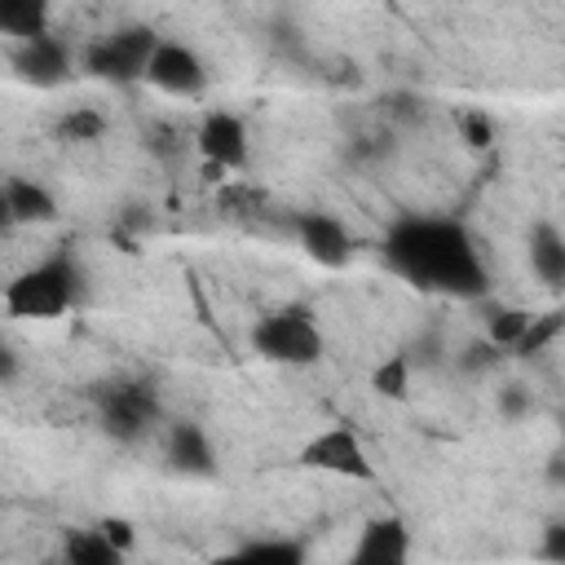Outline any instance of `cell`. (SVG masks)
<instances>
[{
	"instance_id": "44dd1931",
	"label": "cell",
	"mask_w": 565,
	"mask_h": 565,
	"mask_svg": "<svg viewBox=\"0 0 565 565\" xmlns=\"http://www.w3.org/2000/svg\"><path fill=\"white\" fill-rule=\"evenodd\" d=\"M300 556V547H291V543H247L243 547V561H296Z\"/></svg>"
},
{
	"instance_id": "7a4b0ae2",
	"label": "cell",
	"mask_w": 565,
	"mask_h": 565,
	"mask_svg": "<svg viewBox=\"0 0 565 565\" xmlns=\"http://www.w3.org/2000/svg\"><path fill=\"white\" fill-rule=\"evenodd\" d=\"M79 300V269L66 252L35 260L4 287V309L13 318H62Z\"/></svg>"
},
{
	"instance_id": "7c38bea8",
	"label": "cell",
	"mask_w": 565,
	"mask_h": 565,
	"mask_svg": "<svg viewBox=\"0 0 565 565\" xmlns=\"http://www.w3.org/2000/svg\"><path fill=\"white\" fill-rule=\"evenodd\" d=\"M530 269H534V278L543 282V287H552V291H565V234L556 230V225H547V221H539L534 230H530Z\"/></svg>"
},
{
	"instance_id": "8fae6325",
	"label": "cell",
	"mask_w": 565,
	"mask_h": 565,
	"mask_svg": "<svg viewBox=\"0 0 565 565\" xmlns=\"http://www.w3.org/2000/svg\"><path fill=\"white\" fill-rule=\"evenodd\" d=\"M57 216V199L31 181V177H9L4 181V221L9 225H44Z\"/></svg>"
},
{
	"instance_id": "ac0fdd59",
	"label": "cell",
	"mask_w": 565,
	"mask_h": 565,
	"mask_svg": "<svg viewBox=\"0 0 565 565\" xmlns=\"http://www.w3.org/2000/svg\"><path fill=\"white\" fill-rule=\"evenodd\" d=\"M371 388L384 393V397H406V393H411V358H406V353H388V358L375 366Z\"/></svg>"
},
{
	"instance_id": "2e32d148",
	"label": "cell",
	"mask_w": 565,
	"mask_h": 565,
	"mask_svg": "<svg viewBox=\"0 0 565 565\" xmlns=\"http://www.w3.org/2000/svg\"><path fill=\"white\" fill-rule=\"evenodd\" d=\"M62 556L71 565H115L124 552L93 525V530H66V543H62Z\"/></svg>"
},
{
	"instance_id": "3957f363",
	"label": "cell",
	"mask_w": 565,
	"mask_h": 565,
	"mask_svg": "<svg viewBox=\"0 0 565 565\" xmlns=\"http://www.w3.org/2000/svg\"><path fill=\"white\" fill-rule=\"evenodd\" d=\"M252 349L278 366H313L327 340L309 305H278L252 322Z\"/></svg>"
},
{
	"instance_id": "52a82bcc",
	"label": "cell",
	"mask_w": 565,
	"mask_h": 565,
	"mask_svg": "<svg viewBox=\"0 0 565 565\" xmlns=\"http://www.w3.org/2000/svg\"><path fill=\"white\" fill-rule=\"evenodd\" d=\"M146 79L168 93V97H199L207 88V66L199 62V53L181 40H159L150 66H146Z\"/></svg>"
},
{
	"instance_id": "9a60e30c",
	"label": "cell",
	"mask_w": 565,
	"mask_h": 565,
	"mask_svg": "<svg viewBox=\"0 0 565 565\" xmlns=\"http://www.w3.org/2000/svg\"><path fill=\"white\" fill-rule=\"evenodd\" d=\"M168 459H172L181 472H212V446H207L203 428H194V424H172V433H168Z\"/></svg>"
},
{
	"instance_id": "5bb4252c",
	"label": "cell",
	"mask_w": 565,
	"mask_h": 565,
	"mask_svg": "<svg viewBox=\"0 0 565 565\" xmlns=\"http://www.w3.org/2000/svg\"><path fill=\"white\" fill-rule=\"evenodd\" d=\"M49 0H0V31L18 44L49 35Z\"/></svg>"
},
{
	"instance_id": "6da1fadb",
	"label": "cell",
	"mask_w": 565,
	"mask_h": 565,
	"mask_svg": "<svg viewBox=\"0 0 565 565\" xmlns=\"http://www.w3.org/2000/svg\"><path fill=\"white\" fill-rule=\"evenodd\" d=\"M384 260L424 291L481 296L486 260L468 230L446 216H402L384 238Z\"/></svg>"
},
{
	"instance_id": "e0dca14e",
	"label": "cell",
	"mask_w": 565,
	"mask_h": 565,
	"mask_svg": "<svg viewBox=\"0 0 565 565\" xmlns=\"http://www.w3.org/2000/svg\"><path fill=\"white\" fill-rule=\"evenodd\" d=\"M110 128V119L97 110V106H71L62 119H57V137L62 141H102Z\"/></svg>"
},
{
	"instance_id": "4fadbf2b",
	"label": "cell",
	"mask_w": 565,
	"mask_h": 565,
	"mask_svg": "<svg viewBox=\"0 0 565 565\" xmlns=\"http://www.w3.org/2000/svg\"><path fill=\"white\" fill-rule=\"evenodd\" d=\"M402 556H406V525L397 516L371 521L362 530V543L353 547V561H380V565H388V561H402Z\"/></svg>"
},
{
	"instance_id": "603a6c76",
	"label": "cell",
	"mask_w": 565,
	"mask_h": 565,
	"mask_svg": "<svg viewBox=\"0 0 565 565\" xmlns=\"http://www.w3.org/2000/svg\"><path fill=\"white\" fill-rule=\"evenodd\" d=\"M543 552H547V556H556V561H565V525L547 530V543H543Z\"/></svg>"
},
{
	"instance_id": "7402d4cb",
	"label": "cell",
	"mask_w": 565,
	"mask_h": 565,
	"mask_svg": "<svg viewBox=\"0 0 565 565\" xmlns=\"http://www.w3.org/2000/svg\"><path fill=\"white\" fill-rule=\"evenodd\" d=\"M97 530H102V534H106L124 556L132 552V525H128L124 516H102V521H97Z\"/></svg>"
},
{
	"instance_id": "277c9868",
	"label": "cell",
	"mask_w": 565,
	"mask_h": 565,
	"mask_svg": "<svg viewBox=\"0 0 565 565\" xmlns=\"http://www.w3.org/2000/svg\"><path fill=\"white\" fill-rule=\"evenodd\" d=\"M97 424L115 441H137L159 424V393L141 380H115L97 393Z\"/></svg>"
},
{
	"instance_id": "9c48e42d",
	"label": "cell",
	"mask_w": 565,
	"mask_h": 565,
	"mask_svg": "<svg viewBox=\"0 0 565 565\" xmlns=\"http://www.w3.org/2000/svg\"><path fill=\"white\" fill-rule=\"evenodd\" d=\"M291 230H296L300 247H305L318 265L340 269V265L353 256V238H349L344 221H340V216H331V212H300V216L291 221Z\"/></svg>"
},
{
	"instance_id": "5b68a950",
	"label": "cell",
	"mask_w": 565,
	"mask_h": 565,
	"mask_svg": "<svg viewBox=\"0 0 565 565\" xmlns=\"http://www.w3.org/2000/svg\"><path fill=\"white\" fill-rule=\"evenodd\" d=\"M154 49H159V40L146 26H128V31H115V35H102L97 44H88L84 66L110 84H128V79H146Z\"/></svg>"
},
{
	"instance_id": "ba28073f",
	"label": "cell",
	"mask_w": 565,
	"mask_h": 565,
	"mask_svg": "<svg viewBox=\"0 0 565 565\" xmlns=\"http://www.w3.org/2000/svg\"><path fill=\"white\" fill-rule=\"evenodd\" d=\"M194 141H199L203 163H212L221 172H238L247 163V124L234 110H207Z\"/></svg>"
},
{
	"instance_id": "ffe728a7",
	"label": "cell",
	"mask_w": 565,
	"mask_h": 565,
	"mask_svg": "<svg viewBox=\"0 0 565 565\" xmlns=\"http://www.w3.org/2000/svg\"><path fill=\"white\" fill-rule=\"evenodd\" d=\"M459 128H463V141H468L472 150H481V146L494 141V128H490V119H486L481 110H463V115H459Z\"/></svg>"
},
{
	"instance_id": "8992f818",
	"label": "cell",
	"mask_w": 565,
	"mask_h": 565,
	"mask_svg": "<svg viewBox=\"0 0 565 565\" xmlns=\"http://www.w3.org/2000/svg\"><path fill=\"white\" fill-rule=\"evenodd\" d=\"M300 463L313 468V472H327V477H349V481H371L375 477V463H371L362 437L349 424H335V428H322L318 437H309L305 450H300Z\"/></svg>"
},
{
	"instance_id": "d6986e66",
	"label": "cell",
	"mask_w": 565,
	"mask_h": 565,
	"mask_svg": "<svg viewBox=\"0 0 565 565\" xmlns=\"http://www.w3.org/2000/svg\"><path fill=\"white\" fill-rule=\"evenodd\" d=\"M534 313L530 309H494L490 313V344H503V349H516L530 331Z\"/></svg>"
},
{
	"instance_id": "30bf717a",
	"label": "cell",
	"mask_w": 565,
	"mask_h": 565,
	"mask_svg": "<svg viewBox=\"0 0 565 565\" xmlns=\"http://www.w3.org/2000/svg\"><path fill=\"white\" fill-rule=\"evenodd\" d=\"M13 66L31 84H57L71 71V53H66V44L57 35H35V40H22L18 44Z\"/></svg>"
}]
</instances>
